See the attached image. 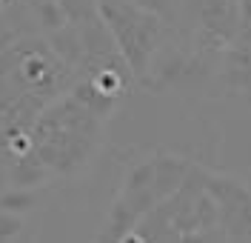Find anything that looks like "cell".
Listing matches in <instances>:
<instances>
[{
  "instance_id": "6da1fadb",
  "label": "cell",
  "mask_w": 251,
  "mask_h": 243,
  "mask_svg": "<svg viewBox=\"0 0 251 243\" xmlns=\"http://www.w3.org/2000/svg\"><path fill=\"white\" fill-rule=\"evenodd\" d=\"M97 15L111 32L123 60L131 69V78L143 83L149 75L151 57L163 40V20L154 12L126 0H100Z\"/></svg>"
},
{
  "instance_id": "7a4b0ae2",
  "label": "cell",
  "mask_w": 251,
  "mask_h": 243,
  "mask_svg": "<svg viewBox=\"0 0 251 243\" xmlns=\"http://www.w3.org/2000/svg\"><path fill=\"white\" fill-rule=\"evenodd\" d=\"M205 192L217 200L226 241H251V189L228 175H208Z\"/></svg>"
},
{
  "instance_id": "3957f363",
  "label": "cell",
  "mask_w": 251,
  "mask_h": 243,
  "mask_svg": "<svg viewBox=\"0 0 251 243\" xmlns=\"http://www.w3.org/2000/svg\"><path fill=\"white\" fill-rule=\"evenodd\" d=\"M194 20H197V52L203 54L226 52L243 29L237 0H197Z\"/></svg>"
},
{
  "instance_id": "277c9868",
  "label": "cell",
  "mask_w": 251,
  "mask_h": 243,
  "mask_svg": "<svg viewBox=\"0 0 251 243\" xmlns=\"http://www.w3.org/2000/svg\"><path fill=\"white\" fill-rule=\"evenodd\" d=\"M154 192L157 200H166L169 194H174L180 189V183L186 178L191 161L180 158V155H172V152H157L154 158Z\"/></svg>"
},
{
  "instance_id": "5b68a950",
  "label": "cell",
  "mask_w": 251,
  "mask_h": 243,
  "mask_svg": "<svg viewBox=\"0 0 251 243\" xmlns=\"http://www.w3.org/2000/svg\"><path fill=\"white\" fill-rule=\"evenodd\" d=\"M137 220H140V215L131 209L123 197H117L109 209V223L100 232V241H131Z\"/></svg>"
},
{
  "instance_id": "8992f818",
  "label": "cell",
  "mask_w": 251,
  "mask_h": 243,
  "mask_svg": "<svg viewBox=\"0 0 251 243\" xmlns=\"http://www.w3.org/2000/svg\"><path fill=\"white\" fill-rule=\"evenodd\" d=\"M75 100H77L80 106H86L97 120H106V117L117 109V97L106 95V92H103V89H97L92 81L80 83L77 89H75Z\"/></svg>"
},
{
  "instance_id": "52a82bcc",
  "label": "cell",
  "mask_w": 251,
  "mask_h": 243,
  "mask_svg": "<svg viewBox=\"0 0 251 243\" xmlns=\"http://www.w3.org/2000/svg\"><path fill=\"white\" fill-rule=\"evenodd\" d=\"M43 178H46V163L43 161L34 163V155H26V158L12 169V183L20 186V189H34Z\"/></svg>"
},
{
  "instance_id": "ba28073f",
  "label": "cell",
  "mask_w": 251,
  "mask_h": 243,
  "mask_svg": "<svg viewBox=\"0 0 251 243\" xmlns=\"http://www.w3.org/2000/svg\"><path fill=\"white\" fill-rule=\"evenodd\" d=\"M51 43H54L60 57H66L69 63H80V57H83V37H80V32L77 34L72 32L69 23L63 29H57V32H51Z\"/></svg>"
},
{
  "instance_id": "9c48e42d",
  "label": "cell",
  "mask_w": 251,
  "mask_h": 243,
  "mask_svg": "<svg viewBox=\"0 0 251 243\" xmlns=\"http://www.w3.org/2000/svg\"><path fill=\"white\" fill-rule=\"evenodd\" d=\"M140 189H154V161H140L128 169L123 180V192H140Z\"/></svg>"
},
{
  "instance_id": "30bf717a",
  "label": "cell",
  "mask_w": 251,
  "mask_h": 243,
  "mask_svg": "<svg viewBox=\"0 0 251 243\" xmlns=\"http://www.w3.org/2000/svg\"><path fill=\"white\" fill-rule=\"evenodd\" d=\"M57 3L66 12L69 26H83V23H92L97 17V3L94 0H57Z\"/></svg>"
},
{
  "instance_id": "8fae6325",
  "label": "cell",
  "mask_w": 251,
  "mask_h": 243,
  "mask_svg": "<svg viewBox=\"0 0 251 243\" xmlns=\"http://www.w3.org/2000/svg\"><path fill=\"white\" fill-rule=\"evenodd\" d=\"M37 20H40V26L46 32H57V29H63L69 23L66 20V12L60 9L57 0H40L37 3Z\"/></svg>"
},
{
  "instance_id": "7c38bea8",
  "label": "cell",
  "mask_w": 251,
  "mask_h": 243,
  "mask_svg": "<svg viewBox=\"0 0 251 243\" xmlns=\"http://www.w3.org/2000/svg\"><path fill=\"white\" fill-rule=\"evenodd\" d=\"M34 203H37L34 192H31V189H20V186H15L12 192H6V194H0V209L17 212V215L34 209Z\"/></svg>"
},
{
  "instance_id": "4fadbf2b",
  "label": "cell",
  "mask_w": 251,
  "mask_h": 243,
  "mask_svg": "<svg viewBox=\"0 0 251 243\" xmlns=\"http://www.w3.org/2000/svg\"><path fill=\"white\" fill-rule=\"evenodd\" d=\"M23 232V220L17 212H6L0 209V241H12Z\"/></svg>"
},
{
  "instance_id": "5bb4252c",
  "label": "cell",
  "mask_w": 251,
  "mask_h": 243,
  "mask_svg": "<svg viewBox=\"0 0 251 243\" xmlns=\"http://www.w3.org/2000/svg\"><path fill=\"white\" fill-rule=\"evenodd\" d=\"M134 3L143 6V9H149V12H154L160 20L174 23V0H134Z\"/></svg>"
},
{
  "instance_id": "9a60e30c",
  "label": "cell",
  "mask_w": 251,
  "mask_h": 243,
  "mask_svg": "<svg viewBox=\"0 0 251 243\" xmlns=\"http://www.w3.org/2000/svg\"><path fill=\"white\" fill-rule=\"evenodd\" d=\"M237 9H240V26L251 29V0H237Z\"/></svg>"
}]
</instances>
